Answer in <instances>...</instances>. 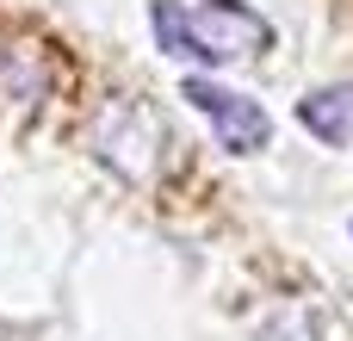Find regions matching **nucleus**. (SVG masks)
Wrapping results in <instances>:
<instances>
[{"label":"nucleus","instance_id":"nucleus-1","mask_svg":"<svg viewBox=\"0 0 353 341\" xmlns=\"http://www.w3.org/2000/svg\"><path fill=\"white\" fill-rule=\"evenodd\" d=\"M155 37L168 56H186V62H223V56H254L273 43V25L242 6V0H205V6H168L155 0Z\"/></svg>","mask_w":353,"mask_h":341},{"label":"nucleus","instance_id":"nucleus-2","mask_svg":"<svg viewBox=\"0 0 353 341\" xmlns=\"http://www.w3.org/2000/svg\"><path fill=\"white\" fill-rule=\"evenodd\" d=\"M180 93H186V99L211 118V130H217V143H223V149H236V155L267 149L273 124H267V112H261L248 93H236V87H223V81H205V75H192Z\"/></svg>","mask_w":353,"mask_h":341},{"label":"nucleus","instance_id":"nucleus-3","mask_svg":"<svg viewBox=\"0 0 353 341\" xmlns=\"http://www.w3.org/2000/svg\"><path fill=\"white\" fill-rule=\"evenodd\" d=\"M298 124H304L316 143H329V149L353 143V81H335V87L304 93V99H298Z\"/></svg>","mask_w":353,"mask_h":341}]
</instances>
